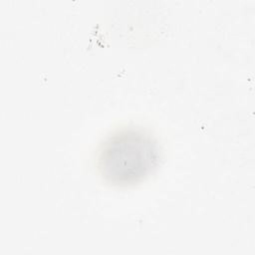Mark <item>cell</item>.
Wrapping results in <instances>:
<instances>
[{
	"instance_id": "1",
	"label": "cell",
	"mask_w": 255,
	"mask_h": 255,
	"mask_svg": "<svg viewBox=\"0 0 255 255\" xmlns=\"http://www.w3.org/2000/svg\"><path fill=\"white\" fill-rule=\"evenodd\" d=\"M158 159L153 137L139 128H125L102 144L98 165L103 176L114 184L127 185L146 176Z\"/></svg>"
}]
</instances>
